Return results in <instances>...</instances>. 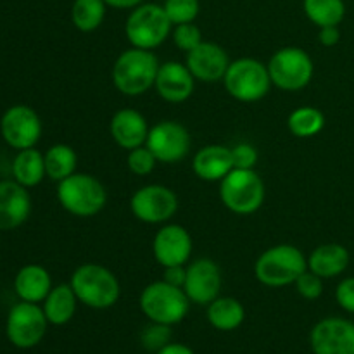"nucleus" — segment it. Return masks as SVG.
I'll return each instance as SVG.
<instances>
[{"label":"nucleus","instance_id":"nucleus-1","mask_svg":"<svg viewBox=\"0 0 354 354\" xmlns=\"http://www.w3.org/2000/svg\"><path fill=\"white\" fill-rule=\"evenodd\" d=\"M159 61L151 50L131 47L118 55L113 66V83L118 92L137 97L151 90L159 71Z\"/></svg>","mask_w":354,"mask_h":354},{"label":"nucleus","instance_id":"nucleus-2","mask_svg":"<svg viewBox=\"0 0 354 354\" xmlns=\"http://www.w3.org/2000/svg\"><path fill=\"white\" fill-rule=\"evenodd\" d=\"M69 283L80 303L93 310H107L114 306L121 296V287L116 275L102 265L88 263L78 266Z\"/></svg>","mask_w":354,"mask_h":354},{"label":"nucleus","instance_id":"nucleus-3","mask_svg":"<svg viewBox=\"0 0 354 354\" xmlns=\"http://www.w3.org/2000/svg\"><path fill=\"white\" fill-rule=\"evenodd\" d=\"M308 270V258L299 248L290 244H279L266 249L254 265V275L263 286L286 287L299 279Z\"/></svg>","mask_w":354,"mask_h":354},{"label":"nucleus","instance_id":"nucleus-4","mask_svg":"<svg viewBox=\"0 0 354 354\" xmlns=\"http://www.w3.org/2000/svg\"><path fill=\"white\" fill-rule=\"evenodd\" d=\"M57 201L73 216L90 218L106 207L107 192L95 176L88 173H73L59 182Z\"/></svg>","mask_w":354,"mask_h":354},{"label":"nucleus","instance_id":"nucleus-5","mask_svg":"<svg viewBox=\"0 0 354 354\" xmlns=\"http://www.w3.org/2000/svg\"><path fill=\"white\" fill-rule=\"evenodd\" d=\"M190 299L182 287H175L165 280L152 282L142 290L140 310L154 324L176 325L187 317Z\"/></svg>","mask_w":354,"mask_h":354},{"label":"nucleus","instance_id":"nucleus-6","mask_svg":"<svg viewBox=\"0 0 354 354\" xmlns=\"http://www.w3.org/2000/svg\"><path fill=\"white\" fill-rule=\"evenodd\" d=\"M171 21L159 3H140L131 9L124 24V33L131 47L152 50L171 33Z\"/></svg>","mask_w":354,"mask_h":354},{"label":"nucleus","instance_id":"nucleus-7","mask_svg":"<svg viewBox=\"0 0 354 354\" xmlns=\"http://www.w3.org/2000/svg\"><path fill=\"white\" fill-rule=\"evenodd\" d=\"M220 199L235 214H252L265 203V183L254 169L234 168L220 182Z\"/></svg>","mask_w":354,"mask_h":354},{"label":"nucleus","instance_id":"nucleus-8","mask_svg":"<svg viewBox=\"0 0 354 354\" xmlns=\"http://www.w3.org/2000/svg\"><path fill=\"white\" fill-rule=\"evenodd\" d=\"M223 83L227 92L241 102L261 100L273 85L268 66L252 57H242L230 62Z\"/></svg>","mask_w":354,"mask_h":354},{"label":"nucleus","instance_id":"nucleus-9","mask_svg":"<svg viewBox=\"0 0 354 354\" xmlns=\"http://www.w3.org/2000/svg\"><path fill=\"white\" fill-rule=\"evenodd\" d=\"M272 83L286 92H297L308 86L315 73L310 54L299 47H283L272 55L268 64Z\"/></svg>","mask_w":354,"mask_h":354},{"label":"nucleus","instance_id":"nucleus-10","mask_svg":"<svg viewBox=\"0 0 354 354\" xmlns=\"http://www.w3.org/2000/svg\"><path fill=\"white\" fill-rule=\"evenodd\" d=\"M47 325V317L38 304L21 301L7 315L6 335L16 348L31 349L41 342Z\"/></svg>","mask_w":354,"mask_h":354},{"label":"nucleus","instance_id":"nucleus-11","mask_svg":"<svg viewBox=\"0 0 354 354\" xmlns=\"http://www.w3.org/2000/svg\"><path fill=\"white\" fill-rule=\"evenodd\" d=\"M130 209L137 220L149 225L166 223L178 211V197L165 185H145L131 196Z\"/></svg>","mask_w":354,"mask_h":354},{"label":"nucleus","instance_id":"nucleus-12","mask_svg":"<svg viewBox=\"0 0 354 354\" xmlns=\"http://www.w3.org/2000/svg\"><path fill=\"white\" fill-rule=\"evenodd\" d=\"M0 135L16 151L31 149L41 137V120L37 111L24 104L10 106L0 118Z\"/></svg>","mask_w":354,"mask_h":354},{"label":"nucleus","instance_id":"nucleus-13","mask_svg":"<svg viewBox=\"0 0 354 354\" xmlns=\"http://www.w3.org/2000/svg\"><path fill=\"white\" fill-rule=\"evenodd\" d=\"M145 145L151 149L158 162L175 165L187 158L192 145L189 130L176 121H159L151 127Z\"/></svg>","mask_w":354,"mask_h":354},{"label":"nucleus","instance_id":"nucleus-14","mask_svg":"<svg viewBox=\"0 0 354 354\" xmlns=\"http://www.w3.org/2000/svg\"><path fill=\"white\" fill-rule=\"evenodd\" d=\"M310 344L315 354H354V324L341 317L324 318L311 330Z\"/></svg>","mask_w":354,"mask_h":354},{"label":"nucleus","instance_id":"nucleus-15","mask_svg":"<svg viewBox=\"0 0 354 354\" xmlns=\"http://www.w3.org/2000/svg\"><path fill=\"white\" fill-rule=\"evenodd\" d=\"M190 303L207 306L216 297H220L221 290V272L220 266L213 259L201 258L187 266V279L183 286Z\"/></svg>","mask_w":354,"mask_h":354},{"label":"nucleus","instance_id":"nucleus-16","mask_svg":"<svg viewBox=\"0 0 354 354\" xmlns=\"http://www.w3.org/2000/svg\"><path fill=\"white\" fill-rule=\"evenodd\" d=\"M152 252L162 268L183 266L192 254V237L182 225H165L156 234Z\"/></svg>","mask_w":354,"mask_h":354},{"label":"nucleus","instance_id":"nucleus-17","mask_svg":"<svg viewBox=\"0 0 354 354\" xmlns=\"http://www.w3.org/2000/svg\"><path fill=\"white\" fill-rule=\"evenodd\" d=\"M185 64L196 80L204 83H216L227 75L230 59L223 47L213 41H203L199 47L187 52Z\"/></svg>","mask_w":354,"mask_h":354},{"label":"nucleus","instance_id":"nucleus-18","mask_svg":"<svg viewBox=\"0 0 354 354\" xmlns=\"http://www.w3.org/2000/svg\"><path fill=\"white\" fill-rule=\"evenodd\" d=\"M31 214V196L16 180L0 182V232L19 228Z\"/></svg>","mask_w":354,"mask_h":354},{"label":"nucleus","instance_id":"nucleus-19","mask_svg":"<svg viewBox=\"0 0 354 354\" xmlns=\"http://www.w3.org/2000/svg\"><path fill=\"white\" fill-rule=\"evenodd\" d=\"M154 86L159 97L165 99L166 102L180 104L185 102L194 93L196 78L187 68V64H182L178 61H168L159 66Z\"/></svg>","mask_w":354,"mask_h":354},{"label":"nucleus","instance_id":"nucleus-20","mask_svg":"<svg viewBox=\"0 0 354 354\" xmlns=\"http://www.w3.org/2000/svg\"><path fill=\"white\" fill-rule=\"evenodd\" d=\"M111 135L121 149H137L145 145L149 135L147 120L135 109H121L113 116L109 124Z\"/></svg>","mask_w":354,"mask_h":354},{"label":"nucleus","instance_id":"nucleus-21","mask_svg":"<svg viewBox=\"0 0 354 354\" xmlns=\"http://www.w3.org/2000/svg\"><path fill=\"white\" fill-rule=\"evenodd\" d=\"M192 168L201 180L221 182L234 169L232 149L225 145H206L194 156Z\"/></svg>","mask_w":354,"mask_h":354},{"label":"nucleus","instance_id":"nucleus-22","mask_svg":"<svg viewBox=\"0 0 354 354\" xmlns=\"http://www.w3.org/2000/svg\"><path fill=\"white\" fill-rule=\"evenodd\" d=\"M52 290L50 273L40 265H26L14 277V292L26 303H44Z\"/></svg>","mask_w":354,"mask_h":354},{"label":"nucleus","instance_id":"nucleus-23","mask_svg":"<svg viewBox=\"0 0 354 354\" xmlns=\"http://www.w3.org/2000/svg\"><path fill=\"white\" fill-rule=\"evenodd\" d=\"M351 256L341 244H322L308 258V270L322 279H335L348 270Z\"/></svg>","mask_w":354,"mask_h":354},{"label":"nucleus","instance_id":"nucleus-24","mask_svg":"<svg viewBox=\"0 0 354 354\" xmlns=\"http://www.w3.org/2000/svg\"><path fill=\"white\" fill-rule=\"evenodd\" d=\"M78 297H76L75 290H73L71 283H59V286L52 287L48 296L44 301V310L47 322L55 327L66 325L71 322V318L76 313V304H78Z\"/></svg>","mask_w":354,"mask_h":354},{"label":"nucleus","instance_id":"nucleus-25","mask_svg":"<svg viewBox=\"0 0 354 354\" xmlns=\"http://www.w3.org/2000/svg\"><path fill=\"white\" fill-rule=\"evenodd\" d=\"M47 176L45 158L38 149H23L17 151L12 161V178L26 189L37 187Z\"/></svg>","mask_w":354,"mask_h":354},{"label":"nucleus","instance_id":"nucleus-26","mask_svg":"<svg viewBox=\"0 0 354 354\" xmlns=\"http://www.w3.org/2000/svg\"><path fill=\"white\" fill-rule=\"evenodd\" d=\"M245 310L234 297H216L207 304V322L220 332H232L244 324Z\"/></svg>","mask_w":354,"mask_h":354},{"label":"nucleus","instance_id":"nucleus-27","mask_svg":"<svg viewBox=\"0 0 354 354\" xmlns=\"http://www.w3.org/2000/svg\"><path fill=\"white\" fill-rule=\"evenodd\" d=\"M44 158L47 176L57 183L71 176L76 169V162H78L75 149L66 144H55L48 147Z\"/></svg>","mask_w":354,"mask_h":354},{"label":"nucleus","instance_id":"nucleus-28","mask_svg":"<svg viewBox=\"0 0 354 354\" xmlns=\"http://www.w3.org/2000/svg\"><path fill=\"white\" fill-rule=\"evenodd\" d=\"M303 9L318 28L339 26L346 16L344 0H303Z\"/></svg>","mask_w":354,"mask_h":354},{"label":"nucleus","instance_id":"nucleus-29","mask_svg":"<svg viewBox=\"0 0 354 354\" xmlns=\"http://www.w3.org/2000/svg\"><path fill=\"white\" fill-rule=\"evenodd\" d=\"M290 133L297 138H311L320 133L325 127V116L320 109L311 106L297 107L287 120Z\"/></svg>","mask_w":354,"mask_h":354},{"label":"nucleus","instance_id":"nucleus-30","mask_svg":"<svg viewBox=\"0 0 354 354\" xmlns=\"http://www.w3.org/2000/svg\"><path fill=\"white\" fill-rule=\"evenodd\" d=\"M104 0H75L71 7V21L76 30L83 33L95 31L106 17Z\"/></svg>","mask_w":354,"mask_h":354},{"label":"nucleus","instance_id":"nucleus-31","mask_svg":"<svg viewBox=\"0 0 354 354\" xmlns=\"http://www.w3.org/2000/svg\"><path fill=\"white\" fill-rule=\"evenodd\" d=\"M162 7H165L173 26L194 23L201 10L199 0H166Z\"/></svg>","mask_w":354,"mask_h":354},{"label":"nucleus","instance_id":"nucleus-32","mask_svg":"<svg viewBox=\"0 0 354 354\" xmlns=\"http://www.w3.org/2000/svg\"><path fill=\"white\" fill-rule=\"evenodd\" d=\"M169 341H171V327L169 325L154 324V322H151V325H147L140 335L142 346L149 353H158L159 349L169 344Z\"/></svg>","mask_w":354,"mask_h":354},{"label":"nucleus","instance_id":"nucleus-33","mask_svg":"<svg viewBox=\"0 0 354 354\" xmlns=\"http://www.w3.org/2000/svg\"><path fill=\"white\" fill-rule=\"evenodd\" d=\"M156 162H158V159L147 145H140V147L128 151V168L133 175H149V173L154 171Z\"/></svg>","mask_w":354,"mask_h":354},{"label":"nucleus","instance_id":"nucleus-34","mask_svg":"<svg viewBox=\"0 0 354 354\" xmlns=\"http://www.w3.org/2000/svg\"><path fill=\"white\" fill-rule=\"evenodd\" d=\"M173 41H175V45L180 50L190 52L196 47H199L204 40L199 26H196L194 23H185L176 24L175 30H173Z\"/></svg>","mask_w":354,"mask_h":354},{"label":"nucleus","instance_id":"nucleus-35","mask_svg":"<svg viewBox=\"0 0 354 354\" xmlns=\"http://www.w3.org/2000/svg\"><path fill=\"white\" fill-rule=\"evenodd\" d=\"M294 286H296L297 294L308 301L318 299V297L324 294V279L318 275H315V273L310 272V270H306L304 273H301L299 279L294 282Z\"/></svg>","mask_w":354,"mask_h":354},{"label":"nucleus","instance_id":"nucleus-36","mask_svg":"<svg viewBox=\"0 0 354 354\" xmlns=\"http://www.w3.org/2000/svg\"><path fill=\"white\" fill-rule=\"evenodd\" d=\"M232 159H234V168L254 169L258 162V151L251 144H239L232 149Z\"/></svg>","mask_w":354,"mask_h":354},{"label":"nucleus","instance_id":"nucleus-37","mask_svg":"<svg viewBox=\"0 0 354 354\" xmlns=\"http://www.w3.org/2000/svg\"><path fill=\"white\" fill-rule=\"evenodd\" d=\"M335 301L348 313L354 315V277L342 280L335 289Z\"/></svg>","mask_w":354,"mask_h":354},{"label":"nucleus","instance_id":"nucleus-38","mask_svg":"<svg viewBox=\"0 0 354 354\" xmlns=\"http://www.w3.org/2000/svg\"><path fill=\"white\" fill-rule=\"evenodd\" d=\"M185 279H187V268L183 266H166L165 268V275H162V280L175 287H182L185 286Z\"/></svg>","mask_w":354,"mask_h":354},{"label":"nucleus","instance_id":"nucleus-39","mask_svg":"<svg viewBox=\"0 0 354 354\" xmlns=\"http://www.w3.org/2000/svg\"><path fill=\"white\" fill-rule=\"evenodd\" d=\"M318 40L325 47H334L341 40V30L339 26H324L318 31Z\"/></svg>","mask_w":354,"mask_h":354},{"label":"nucleus","instance_id":"nucleus-40","mask_svg":"<svg viewBox=\"0 0 354 354\" xmlns=\"http://www.w3.org/2000/svg\"><path fill=\"white\" fill-rule=\"evenodd\" d=\"M156 354H194L192 349L185 344H180V342H169L165 348L159 349Z\"/></svg>","mask_w":354,"mask_h":354},{"label":"nucleus","instance_id":"nucleus-41","mask_svg":"<svg viewBox=\"0 0 354 354\" xmlns=\"http://www.w3.org/2000/svg\"><path fill=\"white\" fill-rule=\"evenodd\" d=\"M104 2L113 9H135L140 3H144V0H104Z\"/></svg>","mask_w":354,"mask_h":354}]
</instances>
